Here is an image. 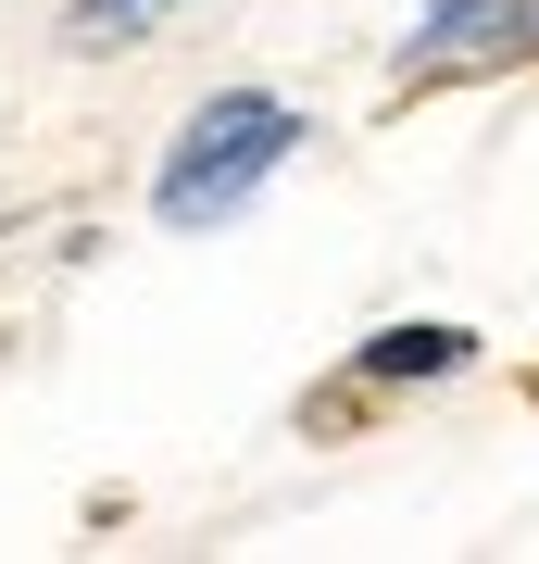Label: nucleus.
Returning a JSON list of instances; mask_svg holds the SVG:
<instances>
[{
  "label": "nucleus",
  "mask_w": 539,
  "mask_h": 564,
  "mask_svg": "<svg viewBox=\"0 0 539 564\" xmlns=\"http://www.w3.org/2000/svg\"><path fill=\"white\" fill-rule=\"evenodd\" d=\"M289 139H301V113L263 101V88L201 101V113L176 126V151H163V176H151V214H163V226H226V214L289 163Z\"/></svg>",
  "instance_id": "obj_1"
},
{
  "label": "nucleus",
  "mask_w": 539,
  "mask_h": 564,
  "mask_svg": "<svg viewBox=\"0 0 539 564\" xmlns=\"http://www.w3.org/2000/svg\"><path fill=\"white\" fill-rule=\"evenodd\" d=\"M464 351H477L464 326H389V339H364V377H452Z\"/></svg>",
  "instance_id": "obj_3"
},
{
  "label": "nucleus",
  "mask_w": 539,
  "mask_h": 564,
  "mask_svg": "<svg viewBox=\"0 0 539 564\" xmlns=\"http://www.w3.org/2000/svg\"><path fill=\"white\" fill-rule=\"evenodd\" d=\"M539 51V0H427L401 76H477V63H515Z\"/></svg>",
  "instance_id": "obj_2"
},
{
  "label": "nucleus",
  "mask_w": 539,
  "mask_h": 564,
  "mask_svg": "<svg viewBox=\"0 0 539 564\" xmlns=\"http://www.w3.org/2000/svg\"><path fill=\"white\" fill-rule=\"evenodd\" d=\"M151 13H176V0H76V51H114L126 25H151Z\"/></svg>",
  "instance_id": "obj_4"
}]
</instances>
